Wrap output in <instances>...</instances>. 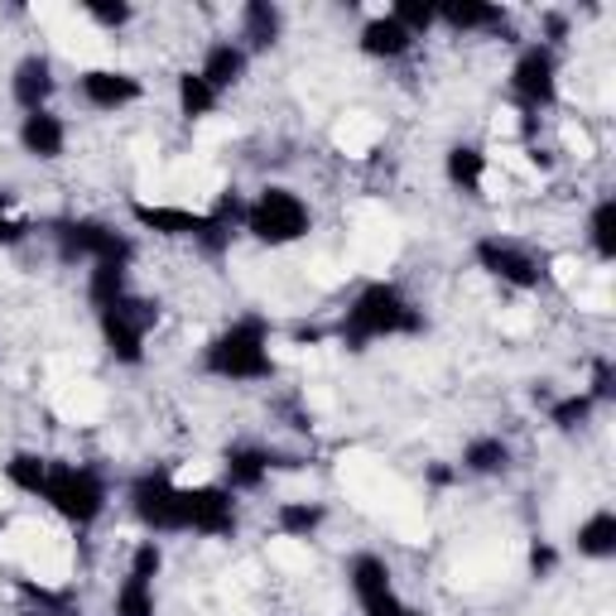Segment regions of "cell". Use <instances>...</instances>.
Returning <instances> with one entry per match:
<instances>
[{"mask_svg":"<svg viewBox=\"0 0 616 616\" xmlns=\"http://www.w3.org/2000/svg\"><path fill=\"white\" fill-rule=\"evenodd\" d=\"M415 328H419V314L400 299V289H395V285H371V289H361V299L347 308L342 342L347 347H366L371 337L415 332Z\"/></svg>","mask_w":616,"mask_h":616,"instance_id":"1","label":"cell"},{"mask_svg":"<svg viewBox=\"0 0 616 616\" xmlns=\"http://www.w3.org/2000/svg\"><path fill=\"white\" fill-rule=\"evenodd\" d=\"M208 371L227 376V380H260L275 371L270 347H266V322L260 318H241L208 347Z\"/></svg>","mask_w":616,"mask_h":616,"instance_id":"2","label":"cell"},{"mask_svg":"<svg viewBox=\"0 0 616 616\" xmlns=\"http://www.w3.org/2000/svg\"><path fill=\"white\" fill-rule=\"evenodd\" d=\"M43 501L72 525H92L107 506V487L97 473L87 467H68V463H49V481H43Z\"/></svg>","mask_w":616,"mask_h":616,"instance_id":"3","label":"cell"},{"mask_svg":"<svg viewBox=\"0 0 616 616\" xmlns=\"http://www.w3.org/2000/svg\"><path fill=\"white\" fill-rule=\"evenodd\" d=\"M246 227H251V237L266 241V246H289L308 231V208L289 193V188H266L256 208L246 212Z\"/></svg>","mask_w":616,"mask_h":616,"instance_id":"4","label":"cell"},{"mask_svg":"<svg viewBox=\"0 0 616 616\" xmlns=\"http://www.w3.org/2000/svg\"><path fill=\"white\" fill-rule=\"evenodd\" d=\"M150 322H155V304H145V299H121V304L101 308V332H107L111 357L136 366L145 357V332H150Z\"/></svg>","mask_w":616,"mask_h":616,"instance_id":"5","label":"cell"},{"mask_svg":"<svg viewBox=\"0 0 616 616\" xmlns=\"http://www.w3.org/2000/svg\"><path fill=\"white\" fill-rule=\"evenodd\" d=\"M130 501H136V516L150 525V530H183L179 487H173L169 473H145L136 487H130Z\"/></svg>","mask_w":616,"mask_h":616,"instance_id":"6","label":"cell"},{"mask_svg":"<svg viewBox=\"0 0 616 616\" xmlns=\"http://www.w3.org/2000/svg\"><path fill=\"white\" fill-rule=\"evenodd\" d=\"M58 256H63V260L92 256V260L126 266V260H130V241L116 237V231L101 227V222H63V231H58Z\"/></svg>","mask_w":616,"mask_h":616,"instance_id":"7","label":"cell"},{"mask_svg":"<svg viewBox=\"0 0 616 616\" xmlns=\"http://www.w3.org/2000/svg\"><path fill=\"white\" fill-rule=\"evenodd\" d=\"M179 510H183V530H198V535H227L237 525L231 496L222 487H193V491L179 487Z\"/></svg>","mask_w":616,"mask_h":616,"instance_id":"8","label":"cell"},{"mask_svg":"<svg viewBox=\"0 0 616 616\" xmlns=\"http://www.w3.org/2000/svg\"><path fill=\"white\" fill-rule=\"evenodd\" d=\"M477 260H481V270H487V275H496V280H506L516 289H535L539 285L535 256L520 251V246H510V241H501V237L477 241Z\"/></svg>","mask_w":616,"mask_h":616,"instance_id":"9","label":"cell"},{"mask_svg":"<svg viewBox=\"0 0 616 616\" xmlns=\"http://www.w3.org/2000/svg\"><path fill=\"white\" fill-rule=\"evenodd\" d=\"M510 87L525 107H549L554 101V53L549 49H525L516 72H510Z\"/></svg>","mask_w":616,"mask_h":616,"instance_id":"10","label":"cell"},{"mask_svg":"<svg viewBox=\"0 0 616 616\" xmlns=\"http://www.w3.org/2000/svg\"><path fill=\"white\" fill-rule=\"evenodd\" d=\"M136 222L150 231H165V237H208L217 231L212 212H188V208H136Z\"/></svg>","mask_w":616,"mask_h":616,"instance_id":"11","label":"cell"},{"mask_svg":"<svg viewBox=\"0 0 616 616\" xmlns=\"http://www.w3.org/2000/svg\"><path fill=\"white\" fill-rule=\"evenodd\" d=\"M82 97L92 101V107H101V111H116V107H126V101L140 97V82L130 78V72L92 68V72H82Z\"/></svg>","mask_w":616,"mask_h":616,"instance_id":"12","label":"cell"},{"mask_svg":"<svg viewBox=\"0 0 616 616\" xmlns=\"http://www.w3.org/2000/svg\"><path fill=\"white\" fill-rule=\"evenodd\" d=\"M63 140H68V130L58 116L49 111H29L24 116V126H20V145L29 155H39V159H58L63 155Z\"/></svg>","mask_w":616,"mask_h":616,"instance_id":"13","label":"cell"},{"mask_svg":"<svg viewBox=\"0 0 616 616\" xmlns=\"http://www.w3.org/2000/svg\"><path fill=\"white\" fill-rule=\"evenodd\" d=\"M53 92V72L43 58H24L20 68H14V101H20L24 111H43V101Z\"/></svg>","mask_w":616,"mask_h":616,"instance_id":"14","label":"cell"},{"mask_svg":"<svg viewBox=\"0 0 616 616\" xmlns=\"http://www.w3.org/2000/svg\"><path fill=\"white\" fill-rule=\"evenodd\" d=\"M270 463L275 458H270L266 448L237 444V448H227V481H231V487H241V491H251V487H260V481H266Z\"/></svg>","mask_w":616,"mask_h":616,"instance_id":"15","label":"cell"},{"mask_svg":"<svg viewBox=\"0 0 616 616\" xmlns=\"http://www.w3.org/2000/svg\"><path fill=\"white\" fill-rule=\"evenodd\" d=\"M246 72V53L241 49H231V43H217V49H208V58H202V82L208 87H231Z\"/></svg>","mask_w":616,"mask_h":616,"instance_id":"16","label":"cell"},{"mask_svg":"<svg viewBox=\"0 0 616 616\" xmlns=\"http://www.w3.org/2000/svg\"><path fill=\"white\" fill-rule=\"evenodd\" d=\"M347 574H351V588H357L361 603H371V597L390 593V568H386V559H376V554H357Z\"/></svg>","mask_w":616,"mask_h":616,"instance_id":"17","label":"cell"},{"mask_svg":"<svg viewBox=\"0 0 616 616\" xmlns=\"http://www.w3.org/2000/svg\"><path fill=\"white\" fill-rule=\"evenodd\" d=\"M409 39H415V34H405L390 14H386V20H371V24L361 29V49L376 53V58H400L409 49Z\"/></svg>","mask_w":616,"mask_h":616,"instance_id":"18","label":"cell"},{"mask_svg":"<svg viewBox=\"0 0 616 616\" xmlns=\"http://www.w3.org/2000/svg\"><path fill=\"white\" fill-rule=\"evenodd\" d=\"M578 554H588V559H612L616 554V516L612 510H597V516L578 530Z\"/></svg>","mask_w":616,"mask_h":616,"instance_id":"19","label":"cell"},{"mask_svg":"<svg viewBox=\"0 0 616 616\" xmlns=\"http://www.w3.org/2000/svg\"><path fill=\"white\" fill-rule=\"evenodd\" d=\"M453 29H487V24H501L506 14L496 6H477V0H448V6H434Z\"/></svg>","mask_w":616,"mask_h":616,"instance_id":"20","label":"cell"},{"mask_svg":"<svg viewBox=\"0 0 616 616\" xmlns=\"http://www.w3.org/2000/svg\"><path fill=\"white\" fill-rule=\"evenodd\" d=\"M481 173H487V159H481V150H473V145H458V150H448V179L458 183V188L477 193Z\"/></svg>","mask_w":616,"mask_h":616,"instance_id":"21","label":"cell"},{"mask_svg":"<svg viewBox=\"0 0 616 616\" xmlns=\"http://www.w3.org/2000/svg\"><path fill=\"white\" fill-rule=\"evenodd\" d=\"M6 477L29 496H43V481H49V458H34V453H14L6 463Z\"/></svg>","mask_w":616,"mask_h":616,"instance_id":"22","label":"cell"},{"mask_svg":"<svg viewBox=\"0 0 616 616\" xmlns=\"http://www.w3.org/2000/svg\"><path fill=\"white\" fill-rule=\"evenodd\" d=\"M126 299V266H111V260H97L92 266V304L111 308Z\"/></svg>","mask_w":616,"mask_h":616,"instance_id":"23","label":"cell"},{"mask_svg":"<svg viewBox=\"0 0 616 616\" xmlns=\"http://www.w3.org/2000/svg\"><path fill=\"white\" fill-rule=\"evenodd\" d=\"M506 463H510V448L501 438H473L463 453V467H473V473H506Z\"/></svg>","mask_w":616,"mask_h":616,"instance_id":"24","label":"cell"},{"mask_svg":"<svg viewBox=\"0 0 616 616\" xmlns=\"http://www.w3.org/2000/svg\"><path fill=\"white\" fill-rule=\"evenodd\" d=\"M275 34H280V10H275L270 0H251V6H246V39H251L256 49H266V43H275Z\"/></svg>","mask_w":616,"mask_h":616,"instance_id":"25","label":"cell"},{"mask_svg":"<svg viewBox=\"0 0 616 616\" xmlns=\"http://www.w3.org/2000/svg\"><path fill=\"white\" fill-rule=\"evenodd\" d=\"M179 107H183V116H208L217 107V87L202 82V72H183L179 78Z\"/></svg>","mask_w":616,"mask_h":616,"instance_id":"26","label":"cell"},{"mask_svg":"<svg viewBox=\"0 0 616 616\" xmlns=\"http://www.w3.org/2000/svg\"><path fill=\"white\" fill-rule=\"evenodd\" d=\"M593 246L603 260H616V198H603L593 208Z\"/></svg>","mask_w":616,"mask_h":616,"instance_id":"27","label":"cell"},{"mask_svg":"<svg viewBox=\"0 0 616 616\" xmlns=\"http://www.w3.org/2000/svg\"><path fill=\"white\" fill-rule=\"evenodd\" d=\"M116 616H155V597L145 578H126V588L116 593Z\"/></svg>","mask_w":616,"mask_h":616,"instance_id":"28","label":"cell"},{"mask_svg":"<svg viewBox=\"0 0 616 616\" xmlns=\"http://www.w3.org/2000/svg\"><path fill=\"white\" fill-rule=\"evenodd\" d=\"M318 525H322V510L318 506H299V501L280 506V530L285 535H314Z\"/></svg>","mask_w":616,"mask_h":616,"instance_id":"29","label":"cell"},{"mask_svg":"<svg viewBox=\"0 0 616 616\" xmlns=\"http://www.w3.org/2000/svg\"><path fill=\"white\" fill-rule=\"evenodd\" d=\"M395 24L405 29V34H415V29H429L434 20H438V10L434 6H424V0H400V6H395V14H390Z\"/></svg>","mask_w":616,"mask_h":616,"instance_id":"30","label":"cell"},{"mask_svg":"<svg viewBox=\"0 0 616 616\" xmlns=\"http://www.w3.org/2000/svg\"><path fill=\"white\" fill-rule=\"evenodd\" d=\"M588 409H593V395H568V400L554 405V424H559V429H578V424L588 419Z\"/></svg>","mask_w":616,"mask_h":616,"instance_id":"31","label":"cell"},{"mask_svg":"<svg viewBox=\"0 0 616 616\" xmlns=\"http://www.w3.org/2000/svg\"><path fill=\"white\" fill-rule=\"evenodd\" d=\"M87 14H92V20H101V24H126L130 20V6H121V0H87Z\"/></svg>","mask_w":616,"mask_h":616,"instance_id":"32","label":"cell"},{"mask_svg":"<svg viewBox=\"0 0 616 616\" xmlns=\"http://www.w3.org/2000/svg\"><path fill=\"white\" fill-rule=\"evenodd\" d=\"M159 574V549H155V539H150V545H140L136 549V564H130V578H145V583H150Z\"/></svg>","mask_w":616,"mask_h":616,"instance_id":"33","label":"cell"},{"mask_svg":"<svg viewBox=\"0 0 616 616\" xmlns=\"http://www.w3.org/2000/svg\"><path fill=\"white\" fill-rule=\"evenodd\" d=\"M361 607H366V616H415V612L400 603V597H395V588L380 593V597H371V603H361Z\"/></svg>","mask_w":616,"mask_h":616,"instance_id":"34","label":"cell"},{"mask_svg":"<svg viewBox=\"0 0 616 616\" xmlns=\"http://www.w3.org/2000/svg\"><path fill=\"white\" fill-rule=\"evenodd\" d=\"M20 237H24V222H14V217H10V193L0 188V246L20 241Z\"/></svg>","mask_w":616,"mask_h":616,"instance_id":"35","label":"cell"},{"mask_svg":"<svg viewBox=\"0 0 616 616\" xmlns=\"http://www.w3.org/2000/svg\"><path fill=\"white\" fill-rule=\"evenodd\" d=\"M607 395H612V366L597 361V371H593V400H607Z\"/></svg>","mask_w":616,"mask_h":616,"instance_id":"36","label":"cell"},{"mask_svg":"<svg viewBox=\"0 0 616 616\" xmlns=\"http://www.w3.org/2000/svg\"><path fill=\"white\" fill-rule=\"evenodd\" d=\"M554 568V549L549 545H535V554H530V574L539 578V574H549Z\"/></svg>","mask_w":616,"mask_h":616,"instance_id":"37","label":"cell"}]
</instances>
